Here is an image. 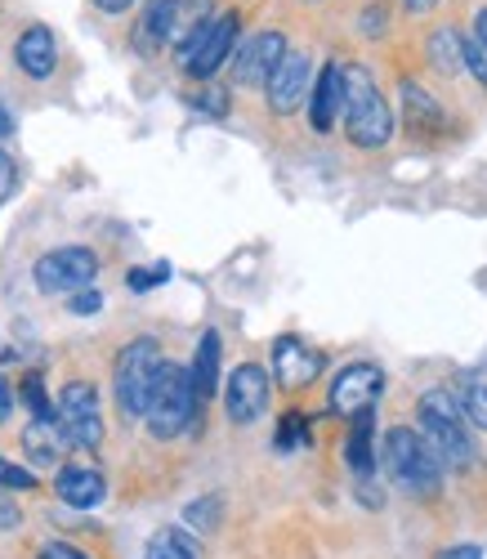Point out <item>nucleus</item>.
Segmentation results:
<instances>
[{
    "instance_id": "2f4dec72",
    "label": "nucleus",
    "mask_w": 487,
    "mask_h": 559,
    "mask_svg": "<svg viewBox=\"0 0 487 559\" xmlns=\"http://www.w3.org/2000/svg\"><path fill=\"white\" fill-rule=\"evenodd\" d=\"M76 318H90V313H99L104 309V296L94 292V287H85V292H72V305H68Z\"/></svg>"
},
{
    "instance_id": "20e7f679",
    "label": "nucleus",
    "mask_w": 487,
    "mask_h": 559,
    "mask_svg": "<svg viewBox=\"0 0 487 559\" xmlns=\"http://www.w3.org/2000/svg\"><path fill=\"white\" fill-rule=\"evenodd\" d=\"M198 394H192V381H188V367L179 362H162L157 377H153V390H149V403H143V426H149L153 439H179L192 416H198Z\"/></svg>"
},
{
    "instance_id": "9d476101",
    "label": "nucleus",
    "mask_w": 487,
    "mask_h": 559,
    "mask_svg": "<svg viewBox=\"0 0 487 559\" xmlns=\"http://www.w3.org/2000/svg\"><path fill=\"white\" fill-rule=\"evenodd\" d=\"M313 90V59L300 55V50H286L282 63L273 68V76L264 81V95H269V108L277 117H290Z\"/></svg>"
},
{
    "instance_id": "79ce46f5",
    "label": "nucleus",
    "mask_w": 487,
    "mask_h": 559,
    "mask_svg": "<svg viewBox=\"0 0 487 559\" xmlns=\"http://www.w3.org/2000/svg\"><path fill=\"white\" fill-rule=\"evenodd\" d=\"M403 5H407L412 14H429V10L438 5V0H403Z\"/></svg>"
},
{
    "instance_id": "0eeeda50",
    "label": "nucleus",
    "mask_w": 487,
    "mask_h": 559,
    "mask_svg": "<svg viewBox=\"0 0 487 559\" xmlns=\"http://www.w3.org/2000/svg\"><path fill=\"white\" fill-rule=\"evenodd\" d=\"M36 287L45 296H72V292H85L94 277H99V255L90 247H59V251H45L32 269Z\"/></svg>"
},
{
    "instance_id": "a19ab883",
    "label": "nucleus",
    "mask_w": 487,
    "mask_h": 559,
    "mask_svg": "<svg viewBox=\"0 0 487 559\" xmlns=\"http://www.w3.org/2000/svg\"><path fill=\"white\" fill-rule=\"evenodd\" d=\"M14 134V117L5 112V108H0V144H5V139Z\"/></svg>"
},
{
    "instance_id": "cd10ccee",
    "label": "nucleus",
    "mask_w": 487,
    "mask_h": 559,
    "mask_svg": "<svg viewBox=\"0 0 487 559\" xmlns=\"http://www.w3.org/2000/svg\"><path fill=\"white\" fill-rule=\"evenodd\" d=\"M188 104L198 108V112H206V117H224V112H228V95H224V90H215V85L192 90V95H188Z\"/></svg>"
},
{
    "instance_id": "72a5a7b5",
    "label": "nucleus",
    "mask_w": 487,
    "mask_h": 559,
    "mask_svg": "<svg viewBox=\"0 0 487 559\" xmlns=\"http://www.w3.org/2000/svg\"><path fill=\"white\" fill-rule=\"evenodd\" d=\"M14 183H19V166H14L5 153H0V202L14 193Z\"/></svg>"
},
{
    "instance_id": "e433bc0d",
    "label": "nucleus",
    "mask_w": 487,
    "mask_h": 559,
    "mask_svg": "<svg viewBox=\"0 0 487 559\" xmlns=\"http://www.w3.org/2000/svg\"><path fill=\"white\" fill-rule=\"evenodd\" d=\"M14 416V385H10V377H0V426H5Z\"/></svg>"
},
{
    "instance_id": "c85d7f7f",
    "label": "nucleus",
    "mask_w": 487,
    "mask_h": 559,
    "mask_svg": "<svg viewBox=\"0 0 487 559\" xmlns=\"http://www.w3.org/2000/svg\"><path fill=\"white\" fill-rule=\"evenodd\" d=\"M0 488H14V492H32L36 488V475L23 471L14 461H0Z\"/></svg>"
},
{
    "instance_id": "4468645a",
    "label": "nucleus",
    "mask_w": 487,
    "mask_h": 559,
    "mask_svg": "<svg viewBox=\"0 0 487 559\" xmlns=\"http://www.w3.org/2000/svg\"><path fill=\"white\" fill-rule=\"evenodd\" d=\"M14 63H19V72L32 76V81L55 76V68H59V40H55V32L40 27V23L27 27V32L19 36V45H14Z\"/></svg>"
},
{
    "instance_id": "5701e85b",
    "label": "nucleus",
    "mask_w": 487,
    "mask_h": 559,
    "mask_svg": "<svg viewBox=\"0 0 487 559\" xmlns=\"http://www.w3.org/2000/svg\"><path fill=\"white\" fill-rule=\"evenodd\" d=\"M465 40L452 32V27H438L433 36H429V63L438 68V72H461L465 68Z\"/></svg>"
},
{
    "instance_id": "9b49d317",
    "label": "nucleus",
    "mask_w": 487,
    "mask_h": 559,
    "mask_svg": "<svg viewBox=\"0 0 487 559\" xmlns=\"http://www.w3.org/2000/svg\"><path fill=\"white\" fill-rule=\"evenodd\" d=\"M380 390H384V371L376 362H349L331 381V412L335 416H358V412L376 407Z\"/></svg>"
},
{
    "instance_id": "c9c22d12",
    "label": "nucleus",
    "mask_w": 487,
    "mask_h": 559,
    "mask_svg": "<svg viewBox=\"0 0 487 559\" xmlns=\"http://www.w3.org/2000/svg\"><path fill=\"white\" fill-rule=\"evenodd\" d=\"M384 19H389L384 5H371V10L363 14V36H380V32H384Z\"/></svg>"
},
{
    "instance_id": "c756f323",
    "label": "nucleus",
    "mask_w": 487,
    "mask_h": 559,
    "mask_svg": "<svg viewBox=\"0 0 487 559\" xmlns=\"http://www.w3.org/2000/svg\"><path fill=\"white\" fill-rule=\"evenodd\" d=\"M170 277V264H153V269H134L130 273V292H149V287H162Z\"/></svg>"
},
{
    "instance_id": "a211bd4d",
    "label": "nucleus",
    "mask_w": 487,
    "mask_h": 559,
    "mask_svg": "<svg viewBox=\"0 0 487 559\" xmlns=\"http://www.w3.org/2000/svg\"><path fill=\"white\" fill-rule=\"evenodd\" d=\"M219 358H224L219 332H206L202 345H198V354H192V367H188V381H192V394H198V403L219 390Z\"/></svg>"
},
{
    "instance_id": "473e14b6",
    "label": "nucleus",
    "mask_w": 487,
    "mask_h": 559,
    "mask_svg": "<svg viewBox=\"0 0 487 559\" xmlns=\"http://www.w3.org/2000/svg\"><path fill=\"white\" fill-rule=\"evenodd\" d=\"M36 559H90V555L81 546H72V542H50V546L36 550Z\"/></svg>"
},
{
    "instance_id": "f8f14e48",
    "label": "nucleus",
    "mask_w": 487,
    "mask_h": 559,
    "mask_svg": "<svg viewBox=\"0 0 487 559\" xmlns=\"http://www.w3.org/2000/svg\"><path fill=\"white\" fill-rule=\"evenodd\" d=\"M322 354L313 349V345H305L300 336H282L277 345H273V377L286 385V390H305V385H313L318 377H322Z\"/></svg>"
},
{
    "instance_id": "1a4fd4ad",
    "label": "nucleus",
    "mask_w": 487,
    "mask_h": 559,
    "mask_svg": "<svg viewBox=\"0 0 487 559\" xmlns=\"http://www.w3.org/2000/svg\"><path fill=\"white\" fill-rule=\"evenodd\" d=\"M224 412L233 426H256L269 412V371L260 362L233 367V377L224 385Z\"/></svg>"
},
{
    "instance_id": "bb28decb",
    "label": "nucleus",
    "mask_w": 487,
    "mask_h": 559,
    "mask_svg": "<svg viewBox=\"0 0 487 559\" xmlns=\"http://www.w3.org/2000/svg\"><path fill=\"white\" fill-rule=\"evenodd\" d=\"M23 403L32 407L36 421H55V407H50V394H45V381L40 377H27L23 381Z\"/></svg>"
},
{
    "instance_id": "aec40b11",
    "label": "nucleus",
    "mask_w": 487,
    "mask_h": 559,
    "mask_svg": "<svg viewBox=\"0 0 487 559\" xmlns=\"http://www.w3.org/2000/svg\"><path fill=\"white\" fill-rule=\"evenodd\" d=\"M349 465H354V475L367 479L376 471V416L371 407L354 416V430H349Z\"/></svg>"
},
{
    "instance_id": "f704fd0d",
    "label": "nucleus",
    "mask_w": 487,
    "mask_h": 559,
    "mask_svg": "<svg viewBox=\"0 0 487 559\" xmlns=\"http://www.w3.org/2000/svg\"><path fill=\"white\" fill-rule=\"evenodd\" d=\"M23 524V515H19V506L0 492V533H10V528H19Z\"/></svg>"
},
{
    "instance_id": "f257e3e1",
    "label": "nucleus",
    "mask_w": 487,
    "mask_h": 559,
    "mask_svg": "<svg viewBox=\"0 0 487 559\" xmlns=\"http://www.w3.org/2000/svg\"><path fill=\"white\" fill-rule=\"evenodd\" d=\"M340 81H345V134L354 148H384L394 139V112H389L384 95L376 76L363 68V63H345L340 68Z\"/></svg>"
},
{
    "instance_id": "a878e982",
    "label": "nucleus",
    "mask_w": 487,
    "mask_h": 559,
    "mask_svg": "<svg viewBox=\"0 0 487 559\" xmlns=\"http://www.w3.org/2000/svg\"><path fill=\"white\" fill-rule=\"evenodd\" d=\"M309 443V416L305 412H282V426H277V452H296Z\"/></svg>"
},
{
    "instance_id": "f3484780",
    "label": "nucleus",
    "mask_w": 487,
    "mask_h": 559,
    "mask_svg": "<svg viewBox=\"0 0 487 559\" xmlns=\"http://www.w3.org/2000/svg\"><path fill=\"white\" fill-rule=\"evenodd\" d=\"M175 27H179V0H149L134 32L139 50H162L166 40H175Z\"/></svg>"
},
{
    "instance_id": "7c9ffc66",
    "label": "nucleus",
    "mask_w": 487,
    "mask_h": 559,
    "mask_svg": "<svg viewBox=\"0 0 487 559\" xmlns=\"http://www.w3.org/2000/svg\"><path fill=\"white\" fill-rule=\"evenodd\" d=\"M461 59H465V68L474 72V81L487 90V45H478V40H465V55H461Z\"/></svg>"
},
{
    "instance_id": "dca6fc26",
    "label": "nucleus",
    "mask_w": 487,
    "mask_h": 559,
    "mask_svg": "<svg viewBox=\"0 0 487 559\" xmlns=\"http://www.w3.org/2000/svg\"><path fill=\"white\" fill-rule=\"evenodd\" d=\"M55 492L72 510H94L108 497V484H104L99 471H90V465H63L59 479H55Z\"/></svg>"
},
{
    "instance_id": "6ab92c4d",
    "label": "nucleus",
    "mask_w": 487,
    "mask_h": 559,
    "mask_svg": "<svg viewBox=\"0 0 487 559\" xmlns=\"http://www.w3.org/2000/svg\"><path fill=\"white\" fill-rule=\"evenodd\" d=\"M63 448H68V439H63L59 421H32L23 430V452L32 456V465H55L63 456Z\"/></svg>"
},
{
    "instance_id": "412c9836",
    "label": "nucleus",
    "mask_w": 487,
    "mask_h": 559,
    "mask_svg": "<svg viewBox=\"0 0 487 559\" xmlns=\"http://www.w3.org/2000/svg\"><path fill=\"white\" fill-rule=\"evenodd\" d=\"M143 559H202V550H198V542H192L183 528H162V533L149 537Z\"/></svg>"
},
{
    "instance_id": "b1692460",
    "label": "nucleus",
    "mask_w": 487,
    "mask_h": 559,
    "mask_svg": "<svg viewBox=\"0 0 487 559\" xmlns=\"http://www.w3.org/2000/svg\"><path fill=\"white\" fill-rule=\"evenodd\" d=\"M456 403H461L465 426L487 430V377H483V371H474V377H465V394H461Z\"/></svg>"
},
{
    "instance_id": "ea45409f",
    "label": "nucleus",
    "mask_w": 487,
    "mask_h": 559,
    "mask_svg": "<svg viewBox=\"0 0 487 559\" xmlns=\"http://www.w3.org/2000/svg\"><path fill=\"white\" fill-rule=\"evenodd\" d=\"M474 40L478 45H487V5L478 10V19H474Z\"/></svg>"
},
{
    "instance_id": "423d86ee",
    "label": "nucleus",
    "mask_w": 487,
    "mask_h": 559,
    "mask_svg": "<svg viewBox=\"0 0 487 559\" xmlns=\"http://www.w3.org/2000/svg\"><path fill=\"white\" fill-rule=\"evenodd\" d=\"M162 362L166 358H162V345L153 336H139L117 354L112 390H117V403L126 416H143V403H149V390H153V377H157Z\"/></svg>"
},
{
    "instance_id": "6e6552de",
    "label": "nucleus",
    "mask_w": 487,
    "mask_h": 559,
    "mask_svg": "<svg viewBox=\"0 0 487 559\" xmlns=\"http://www.w3.org/2000/svg\"><path fill=\"white\" fill-rule=\"evenodd\" d=\"M55 421H59V430H63V439L72 448L94 452L104 443V412H99V394H94L90 381H68L63 385Z\"/></svg>"
},
{
    "instance_id": "393cba45",
    "label": "nucleus",
    "mask_w": 487,
    "mask_h": 559,
    "mask_svg": "<svg viewBox=\"0 0 487 559\" xmlns=\"http://www.w3.org/2000/svg\"><path fill=\"white\" fill-rule=\"evenodd\" d=\"M219 520H224V501H219V497H198V501L183 506V524H188L192 533H215Z\"/></svg>"
},
{
    "instance_id": "39448f33",
    "label": "nucleus",
    "mask_w": 487,
    "mask_h": 559,
    "mask_svg": "<svg viewBox=\"0 0 487 559\" xmlns=\"http://www.w3.org/2000/svg\"><path fill=\"white\" fill-rule=\"evenodd\" d=\"M237 27L241 19L228 10V14H211L202 27H192L175 50H179V68L198 81H211L228 59H233V45H237Z\"/></svg>"
},
{
    "instance_id": "58836bf2",
    "label": "nucleus",
    "mask_w": 487,
    "mask_h": 559,
    "mask_svg": "<svg viewBox=\"0 0 487 559\" xmlns=\"http://www.w3.org/2000/svg\"><path fill=\"white\" fill-rule=\"evenodd\" d=\"M94 5H99L104 14H126V10L134 5V0H94Z\"/></svg>"
},
{
    "instance_id": "ddd939ff",
    "label": "nucleus",
    "mask_w": 487,
    "mask_h": 559,
    "mask_svg": "<svg viewBox=\"0 0 487 559\" xmlns=\"http://www.w3.org/2000/svg\"><path fill=\"white\" fill-rule=\"evenodd\" d=\"M282 55H286V36L282 32H260L233 55V76L241 85H264L273 76V68L282 63Z\"/></svg>"
},
{
    "instance_id": "2eb2a0df",
    "label": "nucleus",
    "mask_w": 487,
    "mask_h": 559,
    "mask_svg": "<svg viewBox=\"0 0 487 559\" xmlns=\"http://www.w3.org/2000/svg\"><path fill=\"white\" fill-rule=\"evenodd\" d=\"M340 104H345V81H340V63H326L318 76H313V90H309V121L318 134H331L335 117H340Z\"/></svg>"
},
{
    "instance_id": "4be33fe9",
    "label": "nucleus",
    "mask_w": 487,
    "mask_h": 559,
    "mask_svg": "<svg viewBox=\"0 0 487 559\" xmlns=\"http://www.w3.org/2000/svg\"><path fill=\"white\" fill-rule=\"evenodd\" d=\"M403 108H407L412 130H438L443 126V108H438L416 81H403Z\"/></svg>"
},
{
    "instance_id": "7ed1b4c3",
    "label": "nucleus",
    "mask_w": 487,
    "mask_h": 559,
    "mask_svg": "<svg viewBox=\"0 0 487 559\" xmlns=\"http://www.w3.org/2000/svg\"><path fill=\"white\" fill-rule=\"evenodd\" d=\"M380 461H384L389 484L407 497H433L438 484H443V465H438V456L429 452V443L412 426H394L384 435Z\"/></svg>"
},
{
    "instance_id": "4c0bfd02",
    "label": "nucleus",
    "mask_w": 487,
    "mask_h": 559,
    "mask_svg": "<svg viewBox=\"0 0 487 559\" xmlns=\"http://www.w3.org/2000/svg\"><path fill=\"white\" fill-rule=\"evenodd\" d=\"M438 559H483V546H448Z\"/></svg>"
},
{
    "instance_id": "f03ea898",
    "label": "nucleus",
    "mask_w": 487,
    "mask_h": 559,
    "mask_svg": "<svg viewBox=\"0 0 487 559\" xmlns=\"http://www.w3.org/2000/svg\"><path fill=\"white\" fill-rule=\"evenodd\" d=\"M416 416H420V439L429 443L438 465L465 471V465L474 461V439H470V426L461 416V403L448 390H429V394H420Z\"/></svg>"
}]
</instances>
